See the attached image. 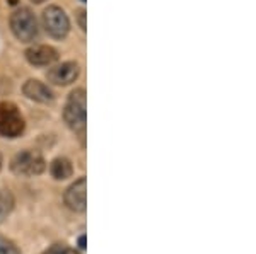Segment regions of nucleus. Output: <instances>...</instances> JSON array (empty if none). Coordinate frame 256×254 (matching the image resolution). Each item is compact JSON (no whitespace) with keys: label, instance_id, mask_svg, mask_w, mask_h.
I'll return each instance as SVG.
<instances>
[{"label":"nucleus","instance_id":"f257e3e1","mask_svg":"<svg viewBox=\"0 0 256 254\" xmlns=\"http://www.w3.org/2000/svg\"><path fill=\"white\" fill-rule=\"evenodd\" d=\"M88 99H86L84 89H76L68 96L67 104L64 109V120L67 126L76 135H79L80 142L84 143L86 137V123H88Z\"/></svg>","mask_w":256,"mask_h":254},{"label":"nucleus","instance_id":"f03ea898","mask_svg":"<svg viewBox=\"0 0 256 254\" xmlns=\"http://www.w3.org/2000/svg\"><path fill=\"white\" fill-rule=\"evenodd\" d=\"M10 31L20 43H30L38 36V20L30 9L20 7L10 15Z\"/></svg>","mask_w":256,"mask_h":254},{"label":"nucleus","instance_id":"7ed1b4c3","mask_svg":"<svg viewBox=\"0 0 256 254\" xmlns=\"http://www.w3.org/2000/svg\"><path fill=\"white\" fill-rule=\"evenodd\" d=\"M26 128V121L18 106L9 101L0 102V135L6 138H18Z\"/></svg>","mask_w":256,"mask_h":254},{"label":"nucleus","instance_id":"20e7f679","mask_svg":"<svg viewBox=\"0 0 256 254\" xmlns=\"http://www.w3.org/2000/svg\"><path fill=\"white\" fill-rule=\"evenodd\" d=\"M10 169L18 176H40L46 169V162H44L43 155L36 150H22V152L16 154L14 159L10 161Z\"/></svg>","mask_w":256,"mask_h":254},{"label":"nucleus","instance_id":"39448f33","mask_svg":"<svg viewBox=\"0 0 256 254\" xmlns=\"http://www.w3.org/2000/svg\"><path fill=\"white\" fill-rule=\"evenodd\" d=\"M43 27L52 38L62 39L68 34L70 31V20L64 9L56 5H50L43 12Z\"/></svg>","mask_w":256,"mask_h":254},{"label":"nucleus","instance_id":"423d86ee","mask_svg":"<svg viewBox=\"0 0 256 254\" xmlns=\"http://www.w3.org/2000/svg\"><path fill=\"white\" fill-rule=\"evenodd\" d=\"M65 205L74 212H86L88 208V179H77L72 186L67 188L64 195Z\"/></svg>","mask_w":256,"mask_h":254},{"label":"nucleus","instance_id":"0eeeda50","mask_svg":"<svg viewBox=\"0 0 256 254\" xmlns=\"http://www.w3.org/2000/svg\"><path fill=\"white\" fill-rule=\"evenodd\" d=\"M79 73H80V68L76 61H64V63L50 68L48 80L55 85H68L77 80Z\"/></svg>","mask_w":256,"mask_h":254},{"label":"nucleus","instance_id":"6e6552de","mask_svg":"<svg viewBox=\"0 0 256 254\" xmlns=\"http://www.w3.org/2000/svg\"><path fill=\"white\" fill-rule=\"evenodd\" d=\"M26 60L34 67H48L58 60V51L48 44H36L26 51Z\"/></svg>","mask_w":256,"mask_h":254},{"label":"nucleus","instance_id":"1a4fd4ad","mask_svg":"<svg viewBox=\"0 0 256 254\" xmlns=\"http://www.w3.org/2000/svg\"><path fill=\"white\" fill-rule=\"evenodd\" d=\"M22 92H24V96L30 97L31 101L43 102V104H48V102H52L55 99L52 89H50L48 85H44L43 82L34 80V79L28 80L26 84L22 85Z\"/></svg>","mask_w":256,"mask_h":254},{"label":"nucleus","instance_id":"9d476101","mask_svg":"<svg viewBox=\"0 0 256 254\" xmlns=\"http://www.w3.org/2000/svg\"><path fill=\"white\" fill-rule=\"evenodd\" d=\"M50 173H52L53 178L60 179V181L68 179L70 176H72V173H74L72 162H70L68 159H65V157L55 159V161L52 162V166H50Z\"/></svg>","mask_w":256,"mask_h":254},{"label":"nucleus","instance_id":"9b49d317","mask_svg":"<svg viewBox=\"0 0 256 254\" xmlns=\"http://www.w3.org/2000/svg\"><path fill=\"white\" fill-rule=\"evenodd\" d=\"M14 196L9 190H0V224L14 210Z\"/></svg>","mask_w":256,"mask_h":254},{"label":"nucleus","instance_id":"f8f14e48","mask_svg":"<svg viewBox=\"0 0 256 254\" xmlns=\"http://www.w3.org/2000/svg\"><path fill=\"white\" fill-rule=\"evenodd\" d=\"M43 254H79V251L74 248H70L68 244H64V243H56L44 251Z\"/></svg>","mask_w":256,"mask_h":254},{"label":"nucleus","instance_id":"ddd939ff","mask_svg":"<svg viewBox=\"0 0 256 254\" xmlns=\"http://www.w3.org/2000/svg\"><path fill=\"white\" fill-rule=\"evenodd\" d=\"M0 254H20L19 248L10 239L0 236Z\"/></svg>","mask_w":256,"mask_h":254},{"label":"nucleus","instance_id":"4468645a","mask_svg":"<svg viewBox=\"0 0 256 254\" xmlns=\"http://www.w3.org/2000/svg\"><path fill=\"white\" fill-rule=\"evenodd\" d=\"M79 22H80L82 31H86V10H80L79 12Z\"/></svg>","mask_w":256,"mask_h":254},{"label":"nucleus","instance_id":"2eb2a0df","mask_svg":"<svg viewBox=\"0 0 256 254\" xmlns=\"http://www.w3.org/2000/svg\"><path fill=\"white\" fill-rule=\"evenodd\" d=\"M79 244H80V248L84 249L86 248V236H82L80 239H79Z\"/></svg>","mask_w":256,"mask_h":254},{"label":"nucleus","instance_id":"dca6fc26","mask_svg":"<svg viewBox=\"0 0 256 254\" xmlns=\"http://www.w3.org/2000/svg\"><path fill=\"white\" fill-rule=\"evenodd\" d=\"M34 3H41V2H44V0H32Z\"/></svg>","mask_w":256,"mask_h":254},{"label":"nucleus","instance_id":"f3484780","mask_svg":"<svg viewBox=\"0 0 256 254\" xmlns=\"http://www.w3.org/2000/svg\"><path fill=\"white\" fill-rule=\"evenodd\" d=\"M0 169H2V155H0Z\"/></svg>","mask_w":256,"mask_h":254},{"label":"nucleus","instance_id":"a211bd4d","mask_svg":"<svg viewBox=\"0 0 256 254\" xmlns=\"http://www.w3.org/2000/svg\"><path fill=\"white\" fill-rule=\"evenodd\" d=\"M82 2H86V0H82Z\"/></svg>","mask_w":256,"mask_h":254}]
</instances>
